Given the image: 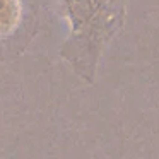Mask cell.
I'll return each instance as SVG.
<instances>
[{
	"label": "cell",
	"mask_w": 159,
	"mask_h": 159,
	"mask_svg": "<svg viewBox=\"0 0 159 159\" xmlns=\"http://www.w3.org/2000/svg\"><path fill=\"white\" fill-rule=\"evenodd\" d=\"M21 17V0H0V36L12 34L17 29Z\"/></svg>",
	"instance_id": "2"
},
{
	"label": "cell",
	"mask_w": 159,
	"mask_h": 159,
	"mask_svg": "<svg viewBox=\"0 0 159 159\" xmlns=\"http://www.w3.org/2000/svg\"><path fill=\"white\" fill-rule=\"evenodd\" d=\"M125 0H60L69 19L70 36L62 48L77 74L91 82L103 46L110 41L123 14Z\"/></svg>",
	"instance_id": "1"
}]
</instances>
